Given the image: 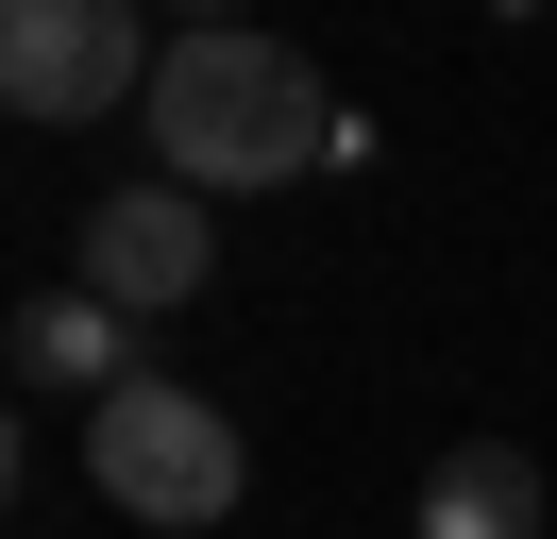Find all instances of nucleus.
Wrapping results in <instances>:
<instances>
[{"mask_svg":"<svg viewBox=\"0 0 557 539\" xmlns=\"http://www.w3.org/2000/svg\"><path fill=\"white\" fill-rule=\"evenodd\" d=\"M136 135H152V168H170V186L253 202V186H305V168H338V135H355V118H338V85H321L287 34L220 17V34H170V67H152Z\"/></svg>","mask_w":557,"mask_h":539,"instance_id":"f257e3e1","label":"nucleus"},{"mask_svg":"<svg viewBox=\"0 0 557 539\" xmlns=\"http://www.w3.org/2000/svg\"><path fill=\"white\" fill-rule=\"evenodd\" d=\"M85 489H102L119 523H152V539H203V523H237L253 438H237V404H220V388L136 371V388H102V404H85Z\"/></svg>","mask_w":557,"mask_h":539,"instance_id":"f03ea898","label":"nucleus"},{"mask_svg":"<svg viewBox=\"0 0 557 539\" xmlns=\"http://www.w3.org/2000/svg\"><path fill=\"white\" fill-rule=\"evenodd\" d=\"M152 67H170V34H152V0H0V101L35 135H85V118H136Z\"/></svg>","mask_w":557,"mask_h":539,"instance_id":"7ed1b4c3","label":"nucleus"},{"mask_svg":"<svg viewBox=\"0 0 557 539\" xmlns=\"http://www.w3.org/2000/svg\"><path fill=\"white\" fill-rule=\"evenodd\" d=\"M203 270H220V202H203V186L136 168V186L85 202V270H69V287H102L119 321H186V303H203Z\"/></svg>","mask_w":557,"mask_h":539,"instance_id":"20e7f679","label":"nucleus"},{"mask_svg":"<svg viewBox=\"0 0 557 539\" xmlns=\"http://www.w3.org/2000/svg\"><path fill=\"white\" fill-rule=\"evenodd\" d=\"M136 337H152V321H119L102 287H35L0 354H17V388H35V404H102V388H136V371H152Z\"/></svg>","mask_w":557,"mask_h":539,"instance_id":"39448f33","label":"nucleus"},{"mask_svg":"<svg viewBox=\"0 0 557 539\" xmlns=\"http://www.w3.org/2000/svg\"><path fill=\"white\" fill-rule=\"evenodd\" d=\"M406 539H541V455H523V438H456V455L422 472Z\"/></svg>","mask_w":557,"mask_h":539,"instance_id":"423d86ee","label":"nucleus"},{"mask_svg":"<svg viewBox=\"0 0 557 539\" xmlns=\"http://www.w3.org/2000/svg\"><path fill=\"white\" fill-rule=\"evenodd\" d=\"M152 17H170V34H220V17H237V0H152Z\"/></svg>","mask_w":557,"mask_h":539,"instance_id":"0eeeda50","label":"nucleus"},{"mask_svg":"<svg viewBox=\"0 0 557 539\" xmlns=\"http://www.w3.org/2000/svg\"><path fill=\"white\" fill-rule=\"evenodd\" d=\"M490 17H541V0H490Z\"/></svg>","mask_w":557,"mask_h":539,"instance_id":"6e6552de","label":"nucleus"}]
</instances>
